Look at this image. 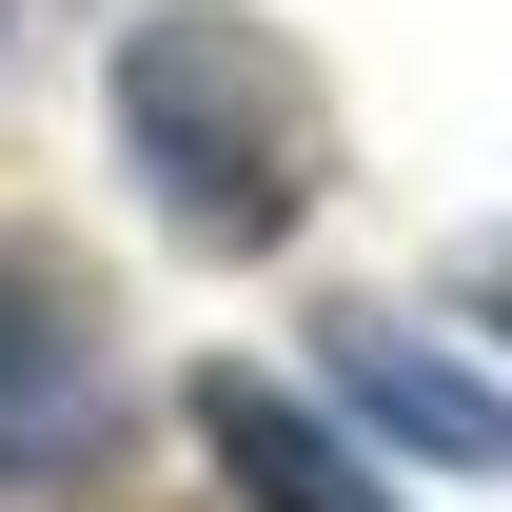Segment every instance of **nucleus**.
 <instances>
[{"instance_id":"1","label":"nucleus","mask_w":512,"mask_h":512,"mask_svg":"<svg viewBox=\"0 0 512 512\" xmlns=\"http://www.w3.org/2000/svg\"><path fill=\"white\" fill-rule=\"evenodd\" d=\"M119 158L178 256H276L335 197V99L256 0H158L119 20Z\"/></svg>"},{"instance_id":"2","label":"nucleus","mask_w":512,"mask_h":512,"mask_svg":"<svg viewBox=\"0 0 512 512\" xmlns=\"http://www.w3.org/2000/svg\"><path fill=\"white\" fill-rule=\"evenodd\" d=\"M99 434H119V375H99V335H79V296L0 256V493H40V473H79Z\"/></svg>"},{"instance_id":"3","label":"nucleus","mask_w":512,"mask_h":512,"mask_svg":"<svg viewBox=\"0 0 512 512\" xmlns=\"http://www.w3.org/2000/svg\"><path fill=\"white\" fill-rule=\"evenodd\" d=\"M335 394L375 414L394 453H434V473H493L512 493V394L493 375H453L434 335H394V316H335Z\"/></svg>"},{"instance_id":"4","label":"nucleus","mask_w":512,"mask_h":512,"mask_svg":"<svg viewBox=\"0 0 512 512\" xmlns=\"http://www.w3.org/2000/svg\"><path fill=\"white\" fill-rule=\"evenodd\" d=\"M197 453L237 473V512H394L375 453L335 434V414H296L276 375H197Z\"/></svg>"},{"instance_id":"5","label":"nucleus","mask_w":512,"mask_h":512,"mask_svg":"<svg viewBox=\"0 0 512 512\" xmlns=\"http://www.w3.org/2000/svg\"><path fill=\"white\" fill-rule=\"evenodd\" d=\"M473 316H493V335H512V237H493V256H473Z\"/></svg>"}]
</instances>
